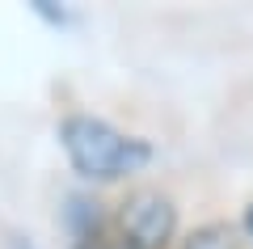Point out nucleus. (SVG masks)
<instances>
[{
  "instance_id": "nucleus-1",
  "label": "nucleus",
  "mask_w": 253,
  "mask_h": 249,
  "mask_svg": "<svg viewBox=\"0 0 253 249\" xmlns=\"http://www.w3.org/2000/svg\"><path fill=\"white\" fill-rule=\"evenodd\" d=\"M59 148L76 178L97 182V186L135 178L156 156V148L144 135H126L123 127H114L110 118H97V114H68L59 123Z\"/></svg>"
},
{
  "instance_id": "nucleus-4",
  "label": "nucleus",
  "mask_w": 253,
  "mask_h": 249,
  "mask_svg": "<svg viewBox=\"0 0 253 249\" xmlns=\"http://www.w3.org/2000/svg\"><path fill=\"white\" fill-rule=\"evenodd\" d=\"M241 228H245V241L253 245V203L245 207V215H241Z\"/></svg>"
},
{
  "instance_id": "nucleus-7",
  "label": "nucleus",
  "mask_w": 253,
  "mask_h": 249,
  "mask_svg": "<svg viewBox=\"0 0 253 249\" xmlns=\"http://www.w3.org/2000/svg\"><path fill=\"white\" fill-rule=\"evenodd\" d=\"M72 249H89V245H72Z\"/></svg>"
},
{
  "instance_id": "nucleus-6",
  "label": "nucleus",
  "mask_w": 253,
  "mask_h": 249,
  "mask_svg": "<svg viewBox=\"0 0 253 249\" xmlns=\"http://www.w3.org/2000/svg\"><path fill=\"white\" fill-rule=\"evenodd\" d=\"M9 249H38V245H30L26 237H13V241H9Z\"/></svg>"
},
{
  "instance_id": "nucleus-2",
  "label": "nucleus",
  "mask_w": 253,
  "mask_h": 249,
  "mask_svg": "<svg viewBox=\"0 0 253 249\" xmlns=\"http://www.w3.org/2000/svg\"><path fill=\"white\" fill-rule=\"evenodd\" d=\"M118 237L135 249H173L177 245V203L165 190H131L114 211Z\"/></svg>"
},
{
  "instance_id": "nucleus-3",
  "label": "nucleus",
  "mask_w": 253,
  "mask_h": 249,
  "mask_svg": "<svg viewBox=\"0 0 253 249\" xmlns=\"http://www.w3.org/2000/svg\"><path fill=\"white\" fill-rule=\"evenodd\" d=\"M245 228L232 220H207L199 228H190L186 237L177 241V249H245Z\"/></svg>"
},
{
  "instance_id": "nucleus-5",
  "label": "nucleus",
  "mask_w": 253,
  "mask_h": 249,
  "mask_svg": "<svg viewBox=\"0 0 253 249\" xmlns=\"http://www.w3.org/2000/svg\"><path fill=\"white\" fill-rule=\"evenodd\" d=\"M89 249H135V245L123 241V237H114V241H97V245H89Z\"/></svg>"
}]
</instances>
